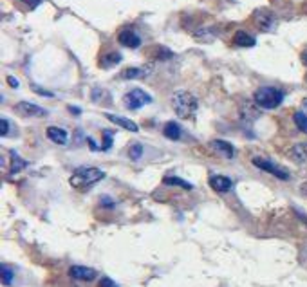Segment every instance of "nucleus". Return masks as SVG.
<instances>
[{
    "mask_svg": "<svg viewBox=\"0 0 307 287\" xmlns=\"http://www.w3.org/2000/svg\"><path fill=\"white\" fill-rule=\"evenodd\" d=\"M170 103H172L173 112L181 119H193L195 114H197L199 109L197 98L192 92H188V90H175L172 94V98H170Z\"/></svg>",
    "mask_w": 307,
    "mask_h": 287,
    "instance_id": "nucleus-1",
    "label": "nucleus"
},
{
    "mask_svg": "<svg viewBox=\"0 0 307 287\" xmlns=\"http://www.w3.org/2000/svg\"><path fill=\"white\" fill-rule=\"evenodd\" d=\"M105 179V172H102L100 168H92V166H82L72 172L69 183L72 188L76 190H87L90 186H94L96 183Z\"/></svg>",
    "mask_w": 307,
    "mask_h": 287,
    "instance_id": "nucleus-2",
    "label": "nucleus"
},
{
    "mask_svg": "<svg viewBox=\"0 0 307 287\" xmlns=\"http://www.w3.org/2000/svg\"><path fill=\"white\" fill-rule=\"evenodd\" d=\"M255 103L260 107V109L271 110L280 107L282 101H284V92L276 87H260L256 90L255 96H253Z\"/></svg>",
    "mask_w": 307,
    "mask_h": 287,
    "instance_id": "nucleus-3",
    "label": "nucleus"
},
{
    "mask_svg": "<svg viewBox=\"0 0 307 287\" xmlns=\"http://www.w3.org/2000/svg\"><path fill=\"white\" fill-rule=\"evenodd\" d=\"M148 103H152V96L143 89H132L123 96V105L128 110H139L141 107H145Z\"/></svg>",
    "mask_w": 307,
    "mask_h": 287,
    "instance_id": "nucleus-4",
    "label": "nucleus"
},
{
    "mask_svg": "<svg viewBox=\"0 0 307 287\" xmlns=\"http://www.w3.org/2000/svg\"><path fill=\"white\" fill-rule=\"evenodd\" d=\"M253 165L256 168H260L264 172L271 173V175H275L276 179H280V181H289V172L286 168H282V166L275 165V163H271L269 159H264V157H253Z\"/></svg>",
    "mask_w": 307,
    "mask_h": 287,
    "instance_id": "nucleus-5",
    "label": "nucleus"
},
{
    "mask_svg": "<svg viewBox=\"0 0 307 287\" xmlns=\"http://www.w3.org/2000/svg\"><path fill=\"white\" fill-rule=\"evenodd\" d=\"M15 112L18 116H24V118H44V116H47V110L42 109L40 105H34V103H29V101L17 103Z\"/></svg>",
    "mask_w": 307,
    "mask_h": 287,
    "instance_id": "nucleus-6",
    "label": "nucleus"
},
{
    "mask_svg": "<svg viewBox=\"0 0 307 287\" xmlns=\"http://www.w3.org/2000/svg\"><path fill=\"white\" fill-rule=\"evenodd\" d=\"M69 276L74 278V280L92 282L96 278V271L90 268H85V266H72V268L69 269Z\"/></svg>",
    "mask_w": 307,
    "mask_h": 287,
    "instance_id": "nucleus-7",
    "label": "nucleus"
},
{
    "mask_svg": "<svg viewBox=\"0 0 307 287\" xmlns=\"http://www.w3.org/2000/svg\"><path fill=\"white\" fill-rule=\"evenodd\" d=\"M118 42L121 45H125V47H128V49H137L141 45V38L132 29H123V31L118 34Z\"/></svg>",
    "mask_w": 307,
    "mask_h": 287,
    "instance_id": "nucleus-8",
    "label": "nucleus"
},
{
    "mask_svg": "<svg viewBox=\"0 0 307 287\" xmlns=\"http://www.w3.org/2000/svg\"><path fill=\"white\" fill-rule=\"evenodd\" d=\"M208 183H210L211 190L219 191V193H226V191H230L231 186H233V181H231L230 177H226V175H211Z\"/></svg>",
    "mask_w": 307,
    "mask_h": 287,
    "instance_id": "nucleus-9",
    "label": "nucleus"
},
{
    "mask_svg": "<svg viewBox=\"0 0 307 287\" xmlns=\"http://www.w3.org/2000/svg\"><path fill=\"white\" fill-rule=\"evenodd\" d=\"M210 147L213 148L217 153L224 155L226 159H231V157L235 155V148H233V145L228 143V141H224V139H213L210 143Z\"/></svg>",
    "mask_w": 307,
    "mask_h": 287,
    "instance_id": "nucleus-10",
    "label": "nucleus"
},
{
    "mask_svg": "<svg viewBox=\"0 0 307 287\" xmlns=\"http://www.w3.org/2000/svg\"><path fill=\"white\" fill-rule=\"evenodd\" d=\"M105 118L109 119V121H112L114 125H118V127L125 128V130H128V132H137L139 130V127L136 125L132 119H128V118H123V116H116V114H105Z\"/></svg>",
    "mask_w": 307,
    "mask_h": 287,
    "instance_id": "nucleus-11",
    "label": "nucleus"
},
{
    "mask_svg": "<svg viewBox=\"0 0 307 287\" xmlns=\"http://www.w3.org/2000/svg\"><path fill=\"white\" fill-rule=\"evenodd\" d=\"M255 24L262 31H269L273 27V15L269 13L268 9H258L255 13Z\"/></svg>",
    "mask_w": 307,
    "mask_h": 287,
    "instance_id": "nucleus-12",
    "label": "nucleus"
},
{
    "mask_svg": "<svg viewBox=\"0 0 307 287\" xmlns=\"http://www.w3.org/2000/svg\"><path fill=\"white\" fill-rule=\"evenodd\" d=\"M47 137H49L52 143H56V145H67V141H69V134L60 127L47 128Z\"/></svg>",
    "mask_w": 307,
    "mask_h": 287,
    "instance_id": "nucleus-13",
    "label": "nucleus"
},
{
    "mask_svg": "<svg viewBox=\"0 0 307 287\" xmlns=\"http://www.w3.org/2000/svg\"><path fill=\"white\" fill-rule=\"evenodd\" d=\"M233 44L237 45V47H253L256 44L255 36H251L250 33L246 31H237L235 33V36H233Z\"/></svg>",
    "mask_w": 307,
    "mask_h": 287,
    "instance_id": "nucleus-14",
    "label": "nucleus"
},
{
    "mask_svg": "<svg viewBox=\"0 0 307 287\" xmlns=\"http://www.w3.org/2000/svg\"><path fill=\"white\" fill-rule=\"evenodd\" d=\"M163 134H165L167 139L179 141L181 137H183V130H181V127L175 121H168L167 125L163 127Z\"/></svg>",
    "mask_w": 307,
    "mask_h": 287,
    "instance_id": "nucleus-15",
    "label": "nucleus"
},
{
    "mask_svg": "<svg viewBox=\"0 0 307 287\" xmlns=\"http://www.w3.org/2000/svg\"><path fill=\"white\" fill-rule=\"evenodd\" d=\"M150 72V69L147 67H128L121 72L123 80H139V78H145Z\"/></svg>",
    "mask_w": 307,
    "mask_h": 287,
    "instance_id": "nucleus-16",
    "label": "nucleus"
},
{
    "mask_svg": "<svg viewBox=\"0 0 307 287\" xmlns=\"http://www.w3.org/2000/svg\"><path fill=\"white\" fill-rule=\"evenodd\" d=\"M289 155H291V159H294L296 163H304V161H307V143H298V145H294V147L291 148Z\"/></svg>",
    "mask_w": 307,
    "mask_h": 287,
    "instance_id": "nucleus-17",
    "label": "nucleus"
},
{
    "mask_svg": "<svg viewBox=\"0 0 307 287\" xmlns=\"http://www.w3.org/2000/svg\"><path fill=\"white\" fill-rule=\"evenodd\" d=\"M163 183L167 186H179L183 190H193L192 183H188V181H185V179L181 177H175V175H167V177L163 179Z\"/></svg>",
    "mask_w": 307,
    "mask_h": 287,
    "instance_id": "nucleus-18",
    "label": "nucleus"
},
{
    "mask_svg": "<svg viewBox=\"0 0 307 287\" xmlns=\"http://www.w3.org/2000/svg\"><path fill=\"white\" fill-rule=\"evenodd\" d=\"M26 166H27V161L22 159L17 152H11V168H9V172L18 173V172H22Z\"/></svg>",
    "mask_w": 307,
    "mask_h": 287,
    "instance_id": "nucleus-19",
    "label": "nucleus"
},
{
    "mask_svg": "<svg viewBox=\"0 0 307 287\" xmlns=\"http://www.w3.org/2000/svg\"><path fill=\"white\" fill-rule=\"evenodd\" d=\"M121 62V54L119 52H109V54H105L102 58V67L103 69H110V67H114Z\"/></svg>",
    "mask_w": 307,
    "mask_h": 287,
    "instance_id": "nucleus-20",
    "label": "nucleus"
},
{
    "mask_svg": "<svg viewBox=\"0 0 307 287\" xmlns=\"http://www.w3.org/2000/svg\"><path fill=\"white\" fill-rule=\"evenodd\" d=\"M293 119H294V125L298 127V130H300V132H304V134H307V114H306V112H304V110L294 112Z\"/></svg>",
    "mask_w": 307,
    "mask_h": 287,
    "instance_id": "nucleus-21",
    "label": "nucleus"
},
{
    "mask_svg": "<svg viewBox=\"0 0 307 287\" xmlns=\"http://www.w3.org/2000/svg\"><path fill=\"white\" fill-rule=\"evenodd\" d=\"M13 269L9 268V266H6V264H2V284L4 286H11L13 284Z\"/></svg>",
    "mask_w": 307,
    "mask_h": 287,
    "instance_id": "nucleus-22",
    "label": "nucleus"
},
{
    "mask_svg": "<svg viewBox=\"0 0 307 287\" xmlns=\"http://www.w3.org/2000/svg\"><path fill=\"white\" fill-rule=\"evenodd\" d=\"M112 139H114V132L112 130H103V143H102V150H110L112 147Z\"/></svg>",
    "mask_w": 307,
    "mask_h": 287,
    "instance_id": "nucleus-23",
    "label": "nucleus"
},
{
    "mask_svg": "<svg viewBox=\"0 0 307 287\" xmlns=\"http://www.w3.org/2000/svg\"><path fill=\"white\" fill-rule=\"evenodd\" d=\"M128 155H130V159L137 161L143 155V147H141L139 143H134L132 147H130V150H128Z\"/></svg>",
    "mask_w": 307,
    "mask_h": 287,
    "instance_id": "nucleus-24",
    "label": "nucleus"
},
{
    "mask_svg": "<svg viewBox=\"0 0 307 287\" xmlns=\"http://www.w3.org/2000/svg\"><path fill=\"white\" fill-rule=\"evenodd\" d=\"M173 56L172 51H168L167 47H157V58L159 60H170Z\"/></svg>",
    "mask_w": 307,
    "mask_h": 287,
    "instance_id": "nucleus-25",
    "label": "nucleus"
},
{
    "mask_svg": "<svg viewBox=\"0 0 307 287\" xmlns=\"http://www.w3.org/2000/svg\"><path fill=\"white\" fill-rule=\"evenodd\" d=\"M100 287H118V284L112 278H109V276H103L102 280H100Z\"/></svg>",
    "mask_w": 307,
    "mask_h": 287,
    "instance_id": "nucleus-26",
    "label": "nucleus"
},
{
    "mask_svg": "<svg viewBox=\"0 0 307 287\" xmlns=\"http://www.w3.org/2000/svg\"><path fill=\"white\" fill-rule=\"evenodd\" d=\"M7 132H9V123H7L6 118H2V119H0V134L7 135Z\"/></svg>",
    "mask_w": 307,
    "mask_h": 287,
    "instance_id": "nucleus-27",
    "label": "nucleus"
},
{
    "mask_svg": "<svg viewBox=\"0 0 307 287\" xmlns=\"http://www.w3.org/2000/svg\"><path fill=\"white\" fill-rule=\"evenodd\" d=\"M24 4H27L29 7H36V6H40L42 4V0H22Z\"/></svg>",
    "mask_w": 307,
    "mask_h": 287,
    "instance_id": "nucleus-28",
    "label": "nucleus"
},
{
    "mask_svg": "<svg viewBox=\"0 0 307 287\" xmlns=\"http://www.w3.org/2000/svg\"><path fill=\"white\" fill-rule=\"evenodd\" d=\"M102 204H105L107 208H114V201L109 197H102Z\"/></svg>",
    "mask_w": 307,
    "mask_h": 287,
    "instance_id": "nucleus-29",
    "label": "nucleus"
},
{
    "mask_svg": "<svg viewBox=\"0 0 307 287\" xmlns=\"http://www.w3.org/2000/svg\"><path fill=\"white\" fill-rule=\"evenodd\" d=\"M7 83H9L11 87H18V80H15L13 76H7Z\"/></svg>",
    "mask_w": 307,
    "mask_h": 287,
    "instance_id": "nucleus-30",
    "label": "nucleus"
},
{
    "mask_svg": "<svg viewBox=\"0 0 307 287\" xmlns=\"http://www.w3.org/2000/svg\"><path fill=\"white\" fill-rule=\"evenodd\" d=\"M300 190H302V193H304V195H307V181L300 186Z\"/></svg>",
    "mask_w": 307,
    "mask_h": 287,
    "instance_id": "nucleus-31",
    "label": "nucleus"
},
{
    "mask_svg": "<svg viewBox=\"0 0 307 287\" xmlns=\"http://www.w3.org/2000/svg\"><path fill=\"white\" fill-rule=\"evenodd\" d=\"M302 110H304V112L307 114V98L304 100V101H302Z\"/></svg>",
    "mask_w": 307,
    "mask_h": 287,
    "instance_id": "nucleus-32",
    "label": "nucleus"
},
{
    "mask_svg": "<svg viewBox=\"0 0 307 287\" xmlns=\"http://www.w3.org/2000/svg\"><path fill=\"white\" fill-rule=\"evenodd\" d=\"M296 213H298V217H300L302 220H304V222L307 224V215H304V213H300V211H296Z\"/></svg>",
    "mask_w": 307,
    "mask_h": 287,
    "instance_id": "nucleus-33",
    "label": "nucleus"
},
{
    "mask_svg": "<svg viewBox=\"0 0 307 287\" xmlns=\"http://www.w3.org/2000/svg\"><path fill=\"white\" fill-rule=\"evenodd\" d=\"M306 83H307V74H306Z\"/></svg>",
    "mask_w": 307,
    "mask_h": 287,
    "instance_id": "nucleus-34",
    "label": "nucleus"
}]
</instances>
